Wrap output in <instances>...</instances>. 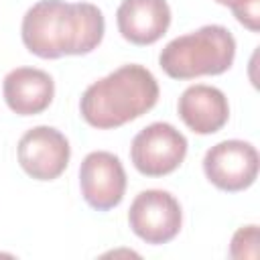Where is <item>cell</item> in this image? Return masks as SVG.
Returning <instances> with one entry per match:
<instances>
[{"instance_id":"cell-1","label":"cell","mask_w":260,"mask_h":260,"mask_svg":"<svg viewBox=\"0 0 260 260\" xmlns=\"http://www.w3.org/2000/svg\"><path fill=\"white\" fill-rule=\"evenodd\" d=\"M104 30V14L95 4L65 0H39L20 24L24 47L41 59L87 55L102 43Z\"/></svg>"},{"instance_id":"cell-2","label":"cell","mask_w":260,"mask_h":260,"mask_svg":"<svg viewBox=\"0 0 260 260\" xmlns=\"http://www.w3.org/2000/svg\"><path fill=\"white\" fill-rule=\"evenodd\" d=\"M156 102V77L146 67L130 63L87 85L79 100V112L89 126L110 130L140 118Z\"/></svg>"},{"instance_id":"cell-3","label":"cell","mask_w":260,"mask_h":260,"mask_svg":"<svg viewBox=\"0 0 260 260\" xmlns=\"http://www.w3.org/2000/svg\"><path fill=\"white\" fill-rule=\"evenodd\" d=\"M236 57V39L221 24H205L165 45L158 65L173 79L225 73Z\"/></svg>"},{"instance_id":"cell-4","label":"cell","mask_w":260,"mask_h":260,"mask_svg":"<svg viewBox=\"0 0 260 260\" xmlns=\"http://www.w3.org/2000/svg\"><path fill=\"white\" fill-rule=\"evenodd\" d=\"M187 138L169 122H152L130 144V158L144 177H165L179 169L187 156Z\"/></svg>"},{"instance_id":"cell-5","label":"cell","mask_w":260,"mask_h":260,"mask_svg":"<svg viewBox=\"0 0 260 260\" xmlns=\"http://www.w3.org/2000/svg\"><path fill=\"white\" fill-rule=\"evenodd\" d=\"M130 230L146 244L158 246L177 238L183 223V211L177 197L162 189L140 191L128 209Z\"/></svg>"},{"instance_id":"cell-6","label":"cell","mask_w":260,"mask_h":260,"mask_svg":"<svg viewBox=\"0 0 260 260\" xmlns=\"http://www.w3.org/2000/svg\"><path fill=\"white\" fill-rule=\"evenodd\" d=\"M258 150L246 140H221L203 156V173L211 185L236 193L248 189L258 177Z\"/></svg>"},{"instance_id":"cell-7","label":"cell","mask_w":260,"mask_h":260,"mask_svg":"<svg viewBox=\"0 0 260 260\" xmlns=\"http://www.w3.org/2000/svg\"><path fill=\"white\" fill-rule=\"evenodd\" d=\"M18 162L37 181L57 179L69 165L71 146L63 132L53 126H35L18 140Z\"/></svg>"},{"instance_id":"cell-8","label":"cell","mask_w":260,"mask_h":260,"mask_svg":"<svg viewBox=\"0 0 260 260\" xmlns=\"http://www.w3.org/2000/svg\"><path fill=\"white\" fill-rule=\"evenodd\" d=\"M79 187L85 203L98 211L120 205L126 193V171L120 158L108 150L89 152L79 167Z\"/></svg>"},{"instance_id":"cell-9","label":"cell","mask_w":260,"mask_h":260,"mask_svg":"<svg viewBox=\"0 0 260 260\" xmlns=\"http://www.w3.org/2000/svg\"><path fill=\"white\" fill-rule=\"evenodd\" d=\"M120 35L132 45L156 43L171 24L167 0H122L116 10Z\"/></svg>"},{"instance_id":"cell-10","label":"cell","mask_w":260,"mask_h":260,"mask_svg":"<svg viewBox=\"0 0 260 260\" xmlns=\"http://www.w3.org/2000/svg\"><path fill=\"white\" fill-rule=\"evenodd\" d=\"M177 112L185 126L195 134H213L225 126L230 118V104L221 89L195 83L181 93Z\"/></svg>"},{"instance_id":"cell-11","label":"cell","mask_w":260,"mask_h":260,"mask_svg":"<svg viewBox=\"0 0 260 260\" xmlns=\"http://www.w3.org/2000/svg\"><path fill=\"white\" fill-rule=\"evenodd\" d=\"M6 106L18 116L45 112L55 95L53 77L37 67H16L6 73L2 83Z\"/></svg>"},{"instance_id":"cell-12","label":"cell","mask_w":260,"mask_h":260,"mask_svg":"<svg viewBox=\"0 0 260 260\" xmlns=\"http://www.w3.org/2000/svg\"><path fill=\"white\" fill-rule=\"evenodd\" d=\"M232 258H258V225H244L240 228L230 244Z\"/></svg>"},{"instance_id":"cell-13","label":"cell","mask_w":260,"mask_h":260,"mask_svg":"<svg viewBox=\"0 0 260 260\" xmlns=\"http://www.w3.org/2000/svg\"><path fill=\"white\" fill-rule=\"evenodd\" d=\"M221 6H230L240 24L256 32L260 28V0H215Z\"/></svg>"}]
</instances>
